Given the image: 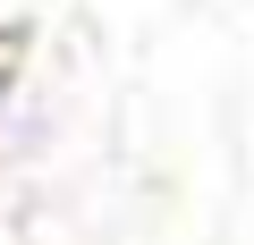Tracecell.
<instances>
[{
    "label": "cell",
    "instance_id": "1",
    "mask_svg": "<svg viewBox=\"0 0 254 245\" xmlns=\"http://www.w3.org/2000/svg\"><path fill=\"white\" fill-rule=\"evenodd\" d=\"M17 85H26V34H17V26H0V101H9Z\"/></svg>",
    "mask_w": 254,
    "mask_h": 245
},
{
    "label": "cell",
    "instance_id": "2",
    "mask_svg": "<svg viewBox=\"0 0 254 245\" xmlns=\"http://www.w3.org/2000/svg\"><path fill=\"white\" fill-rule=\"evenodd\" d=\"M9 169H17V161H9V144H0V195H9Z\"/></svg>",
    "mask_w": 254,
    "mask_h": 245
}]
</instances>
